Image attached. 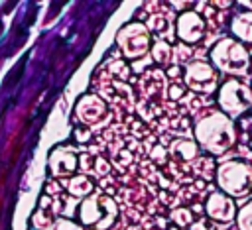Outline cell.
Segmentation results:
<instances>
[{
    "mask_svg": "<svg viewBox=\"0 0 252 230\" xmlns=\"http://www.w3.org/2000/svg\"><path fill=\"white\" fill-rule=\"evenodd\" d=\"M183 83L193 92L211 94L219 86V71L207 61H191L183 71Z\"/></svg>",
    "mask_w": 252,
    "mask_h": 230,
    "instance_id": "7",
    "label": "cell"
},
{
    "mask_svg": "<svg viewBox=\"0 0 252 230\" xmlns=\"http://www.w3.org/2000/svg\"><path fill=\"white\" fill-rule=\"evenodd\" d=\"M219 106L230 118L242 116L252 108V88L238 79H228L219 88Z\"/></svg>",
    "mask_w": 252,
    "mask_h": 230,
    "instance_id": "6",
    "label": "cell"
},
{
    "mask_svg": "<svg viewBox=\"0 0 252 230\" xmlns=\"http://www.w3.org/2000/svg\"><path fill=\"white\" fill-rule=\"evenodd\" d=\"M236 226H238V230H252V201L238 208Z\"/></svg>",
    "mask_w": 252,
    "mask_h": 230,
    "instance_id": "16",
    "label": "cell"
},
{
    "mask_svg": "<svg viewBox=\"0 0 252 230\" xmlns=\"http://www.w3.org/2000/svg\"><path fill=\"white\" fill-rule=\"evenodd\" d=\"M230 31L234 39L242 43H252V12L236 14L230 22Z\"/></svg>",
    "mask_w": 252,
    "mask_h": 230,
    "instance_id": "12",
    "label": "cell"
},
{
    "mask_svg": "<svg viewBox=\"0 0 252 230\" xmlns=\"http://www.w3.org/2000/svg\"><path fill=\"white\" fill-rule=\"evenodd\" d=\"M217 185L232 199L248 197L252 193V165L240 159H230L219 165Z\"/></svg>",
    "mask_w": 252,
    "mask_h": 230,
    "instance_id": "4",
    "label": "cell"
},
{
    "mask_svg": "<svg viewBox=\"0 0 252 230\" xmlns=\"http://www.w3.org/2000/svg\"><path fill=\"white\" fill-rule=\"evenodd\" d=\"M81 155L69 147H57L49 155V169L53 177H73L79 169Z\"/></svg>",
    "mask_w": 252,
    "mask_h": 230,
    "instance_id": "11",
    "label": "cell"
},
{
    "mask_svg": "<svg viewBox=\"0 0 252 230\" xmlns=\"http://www.w3.org/2000/svg\"><path fill=\"white\" fill-rule=\"evenodd\" d=\"M205 210H207V214H209L211 220L222 222V224L232 222L236 218V214H238L232 197H228L222 191H217V193H211L209 195V199L205 202Z\"/></svg>",
    "mask_w": 252,
    "mask_h": 230,
    "instance_id": "10",
    "label": "cell"
},
{
    "mask_svg": "<svg viewBox=\"0 0 252 230\" xmlns=\"http://www.w3.org/2000/svg\"><path fill=\"white\" fill-rule=\"evenodd\" d=\"M57 230H81L77 224L69 222V220H59L57 222Z\"/></svg>",
    "mask_w": 252,
    "mask_h": 230,
    "instance_id": "18",
    "label": "cell"
},
{
    "mask_svg": "<svg viewBox=\"0 0 252 230\" xmlns=\"http://www.w3.org/2000/svg\"><path fill=\"white\" fill-rule=\"evenodd\" d=\"M75 116L85 126H96L108 118V108L98 94H85L75 104Z\"/></svg>",
    "mask_w": 252,
    "mask_h": 230,
    "instance_id": "8",
    "label": "cell"
},
{
    "mask_svg": "<svg viewBox=\"0 0 252 230\" xmlns=\"http://www.w3.org/2000/svg\"><path fill=\"white\" fill-rule=\"evenodd\" d=\"M171 55H173V51H171V45L167 41L159 39L152 45V57L158 65H167L171 61Z\"/></svg>",
    "mask_w": 252,
    "mask_h": 230,
    "instance_id": "15",
    "label": "cell"
},
{
    "mask_svg": "<svg viewBox=\"0 0 252 230\" xmlns=\"http://www.w3.org/2000/svg\"><path fill=\"white\" fill-rule=\"evenodd\" d=\"M205 20L195 10H185L177 16L175 22V33L183 43H197L205 35Z\"/></svg>",
    "mask_w": 252,
    "mask_h": 230,
    "instance_id": "9",
    "label": "cell"
},
{
    "mask_svg": "<svg viewBox=\"0 0 252 230\" xmlns=\"http://www.w3.org/2000/svg\"><path fill=\"white\" fill-rule=\"evenodd\" d=\"M77 216L83 226H93L96 230H108L118 218V206L106 193H93L79 204Z\"/></svg>",
    "mask_w": 252,
    "mask_h": 230,
    "instance_id": "3",
    "label": "cell"
},
{
    "mask_svg": "<svg viewBox=\"0 0 252 230\" xmlns=\"http://www.w3.org/2000/svg\"><path fill=\"white\" fill-rule=\"evenodd\" d=\"M116 45L126 59H130V61L140 59L152 47V37H150L148 26L142 22H130V24L122 26L116 33Z\"/></svg>",
    "mask_w": 252,
    "mask_h": 230,
    "instance_id": "5",
    "label": "cell"
},
{
    "mask_svg": "<svg viewBox=\"0 0 252 230\" xmlns=\"http://www.w3.org/2000/svg\"><path fill=\"white\" fill-rule=\"evenodd\" d=\"M193 132L199 147L213 155H222L236 144L234 120L224 112H211L203 116L201 120H197Z\"/></svg>",
    "mask_w": 252,
    "mask_h": 230,
    "instance_id": "1",
    "label": "cell"
},
{
    "mask_svg": "<svg viewBox=\"0 0 252 230\" xmlns=\"http://www.w3.org/2000/svg\"><path fill=\"white\" fill-rule=\"evenodd\" d=\"M171 218H173L175 224H179V226H187V224H191L193 214H191L189 208H173V210H171Z\"/></svg>",
    "mask_w": 252,
    "mask_h": 230,
    "instance_id": "17",
    "label": "cell"
},
{
    "mask_svg": "<svg viewBox=\"0 0 252 230\" xmlns=\"http://www.w3.org/2000/svg\"><path fill=\"white\" fill-rule=\"evenodd\" d=\"M93 189H94V183H93L87 175H73V177L67 181V191H69L73 197H83V199H87L89 195H93Z\"/></svg>",
    "mask_w": 252,
    "mask_h": 230,
    "instance_id": "14",
    "label": "cell"
},
{
    "mask_svg": "<svg viewBox=\"0 0 252 230\" xmlns=\"http://www.w3.org/2000/svg\"><path fill=\"white\" fill-rule=\"evenodd\" d=\"M169 153L177 161H191L199 155V144L191 140H175L169 145Z\"/></svg>",
    "mask_w": 252,
    "mask_h": 230,
    "instance_id": "13",
    "label": "cell"
},
{
    "mask_svg": "<svg viewBox=\"0 0 252 230\" xmlns=\"http://www.w3.org/2000/svg\"><path fill=\"white\" fill-rule=\"evenodd\" d=\"M211 65L219 73L240 77L250 69V53L242 41L234 37H220L211 49Z\"/></svg>",
    "mask_w": 252,
    "mask_h": 230,
    "instance_id": "2",
    "label": "cell"
},
{
    "mask_svg": "<svg viewBox=\"0 0 252 230\" xmlns=\"http://www.w3.org/2000/svg\"><path fill=\"white\" fill-rule=\"evenodd\" d=\"M248 124H250V128H252V116H250V120H248Z\"/></svg>",
    "mask_w": 252,
    "mask_h": 230,
    "instance_id": "19",
    "label": "cell"
}]
</instances>
